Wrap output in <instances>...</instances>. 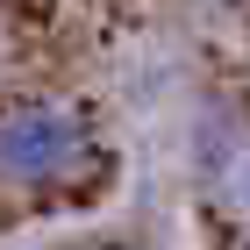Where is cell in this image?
I'll return each mask as SVG.
<instances>
[{"instance_id":"6da1fadb","label":"cell","mask_w":250,"mask_h":250,"mask_svg":"<svg viewBox=\"0 0 250 250\" xmlns=\"http://www.w3.org/2000/svg\"><path fill=\"white\" fill-rule=\"evenodd\" d=\"M100 165V129L79 100L21 93L0 100V186L7 193H72Z\"/></svg>"},{"instance_id":"7a4b0ae2","label":"cell","mask_w":250,"mask_h":250,"mask_svg":"<svg viewBox=\"0 0 250 250\" xmlns=\"http://www.w3.org/2000/svg\"><path fill=\"white\" fill-rule=\"evenodd\" d=\"M100 250H143V243H100Z\"/></svg>"}]
</instances>
